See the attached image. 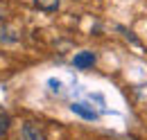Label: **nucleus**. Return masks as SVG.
Instances as JSON below:
<instances>
[{
	"label": "nucleus",
	"instance_id": "obj_1",
	"mask_svg": "<svg viewBox=\"0 0 147 140\" xmlns=\"http://www.w3.org/2000/svg\"><path fill=\"white\" fill-rule=\"evenodd\" d=\"M73 63H75V68L86 70V68H91L93 63H95V54L93 52H77L75 59H73Z\"/></svg>",
	"mask_w": 147,
	"mask_h": 140
},
{
	"label": "nucleus",
	"instance_id": "obj_2",
	"mask_svg": "<svg viewBox=\"0 0 147 140\" xmlns=\"http://www.w3.org/2000/svg\"><path fill=\"white\" fill-rule=\"evenodd\" d=\"M23 140H43V136H41V131H38V127L34 122H25V127H23Z\"/></svg>",
	"mask_w": 147,
	"mask_h": 140
},
{
	"label": "nucleus",
	"instance_id": "obj_3",
	"mask_svg": "<svg viewBox=\"0 0 147 140\" xmlns=\"http://www.w3.org/2000/svg\"><path fill=\"white\" fill-rule=\"evenodd\" d=\"M34 7L41 11H57L59 9V0H34Z\"/></svg>",
	"mask_w": 147,
	"mask_h": 140
},
{
	"label": "nucleus",
	"instance_id": "obj_4",
	"mask_svg": "<svg viewBox=\"0 0 147 140\" xmlns=\"http://www.w3.org/2000/svg\"><path fill=\"white\" fill-rule=\"evenodd\" d=\"M73 111L77 115L86 118V120H95V118H97V113H95L93 108H86V104H73Z\"/></svg>",
	"mask_w": 147,
	"mask_h": 140
},
{
	"label": "nucleus",
	"instance_id": "obj_5",
	"mask_svg": "<svg viewBox=\"0 0 147 140\" xmlns=\"http://www.w3.org/2000/svg\"><path fill=\"white\" fill-rule=\"evenodd\" d=\"M7 131H9V118H7L5 113H0V138H2Z\"/></svg>",
	"mask_w": 147,
	"mask_h": 140
}]
</instances>
